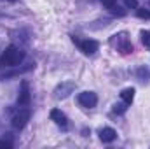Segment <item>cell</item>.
Returning <instances> with one entry per match:
<instances>
[{"mask_svg": "<svg viewBox=\"0 0 150 149\" xmlns=\"http://www.w3.org/2000/svg\"><path fill=\"white\" fill-rule=\"evenodd\" d=\"M23 60H25V51L18 46H9V47H5V51L0 56V69L18 67Z\"/></svg>", "mask_w": 150, "mask_h": 149, "instance_id": "1", "label": "cell"}, {"mask_svg": "<svg viewBox=\"0 0 150 149\" xmlns=\"http://www.w3.org/2000/svg\"><path fill=\"white\" fill-rule=\"evenodd\" d=\"M28 121H30V111H28V109H19V111L12 116L11 125H12V128H16V130H23Z\"/></svg>", "mask_w": 150, "mask_h": 149, "instance_id": "2", "label": "cell"}, {"mask_svg": "<svg viewBox=\"0 0 150 149\" xmlns=\"http://www.w3.org/2000/svg\"><path fill=\"white\" fill-rule=\"evenodd\" d=\"M77 100H79V104H80L82 107L93 109V107H96V104H98V95H96L94 91H82V93H79Z\"/></svg>", "mask_w": 150, "mask_h": 149, "instance_id": "3", "label": "cell"}, {"mask_svg": "<svg viewBox=\"0 0 150 149\" xmlns=\"http://www.w3.org/2000/svg\"><path fill=\"white\" fill-rule=\"evenodd\" d=\"M74 90H75L74 81H65V82H61V84L56 86L54 97L56 98H67V97H70V93H74Z\"/></svg>", "mask_w": 150, "mask_h": 149, "instance_id": "4", "label": "cell"}, {"mask_svg": "<svg viewBox=\"0 0 150 149\" xmlns=\"http://www.w3.org/2000/svg\"><path fill=\"white\" fill-rule=\"evenodd\" d=\"M74 40L77 42V46L80 47V51L84 53V54H94L96 51H98V47H100V44L96 42V40H93V39H86V40H77L74 37Z\"/></svg>", "mask_w": 150, "mask_h": 149, "instance_id": "5", "label": "cell"}, {"mask_svg": "<svg viewBox=\"0 0 150 149\" xmlns=\"http://www.w3.org/2000/svg\"><path fill=\"white\" fill-rule=\"evenodd\" d=\"M30 98H32V95H30V86H28L26 81H23V82H21L19 95H18V105H19V107L28 105V104H30Z\"/></svg>", "mask_w": 150, "mask_h": 149, "instance_id": "6", "label": "cell"}, {"mask_svg": "<svg viewBox=\"0 0 150 149\" xmlns=\"http://www.w3.org/2000/svg\"><path fill=\"white\" fill-rule=\"evenodd\" d=\"M51 119L56 125H59V126H67L68 125V117L65 116V112H61L59 109H52L51 111Z\"/></svg>", "mask_w": 150, "mask_h": 149, "instance_id": "7", "label": "cell"}, {"mask_svg": "<svg viewBox=\"0 0 150 149\" xmlns=\"http://www.w3.org/2000/svg\"><path fill=\"white\" fill-rule=\"evenodd\" d=\"M100 139L103 140V142H107V144H110V142H113L115 139H117V132L113 130V128H101L100 130Z\"/></svg>", "mask_w": 150, "mask_h": 149, "instance_id": "8", "label": "cell"}, {"mask_svg": "<svg viewBox=\"0 0 150 149\" xmlns=\"http://www.w3.org/2000/svg\"><path fill=\"white\" fill-rule=\"evenodd\" d=\"M120 98H122L127 105H131L133 100H134V88H126V90H122V91H120Z\"/></svg>", "mask_w": 150, "mask_h": 149, "instance_id": "9", "label": "cell"}, {"mask_svg": "<svg viewBox=\"0 0 150 149\" xmlns=\"http://www.w3.org/2000/svg\"><path fill=\"white\" fill-rule=\"evenodd\" d=\"M142 42H143L147 47H150V30H143V32H142Z\"/></svg>", "mask_w": 150, "mask_h": 149, "instance_id": "10", "label": "cell"}, {"mask_svg": "<svg viewBox=\"0 0 150 149\" xmlns=\"http://www.w3.org/2000/svg\"><path fill=\"white\" fill-rule=\"evenodd\" d=\"M136 14H138V18H142V19H150V11L149 9H138Z\"/></svg>", "mask_w": 150, "mask_h": 149, "instance_id": "11", "label": "cell"}, {"mask_svg": "<svg viewBox=\"0 0 150 149\" xmlns=\"http://www.w3.org/2000/svg\"><path fill=\"white\" fill-rule=\"evenodd\" d=\"M127 109V104L124 102V104H115L113 105V112H117V114H122V112H126Z\"/></svg>", "mask_w": 150, "mask_h": 149, "instance_id": "12", "label": "cell"}, {"mask_svg": "<svg viewBox=\"0 0 150 149\" xmlns=\"http://www.w3.org/2000/svg\"><path fill=\"white\" fill-rule=\"evenodd\" d=\"M147 75H149V72H147L145 67H140V69H138V77H140V81H147Z\"/></svg>", "mask_w": 150, "mask_h": 149, "instance_id": "13", "label": "cell"}, {"mask_svg": "<svg viewBox=\"0 0 150 149\" xmlns=\"http://www.w3.org/2000/svg\"><path fill=\"white\" fill-rule=\"evenodd\" d=\"M124 4L129 9H138V0H124Z\"/></svg>", "mask_w": 150, "mask_h": 149, "instance_id": "14", "label": "cell"}, {"mask_svg": "<svg viewBox=\"0 0 150 149\" xmlns=\"http://www.w3.org/2000/svg\"><path fill=\"white\" fill-rule=\"evenodd\" d=\"M101 4H103L107 9H112V7L117 5V0H101Z\"/></svg>", "mask_w": 150, "mask_h": 149, "instance_id": "15", "label": "cell"}, {"mask_svg": "<svg viewBox=\"0 0 150 149\" xmlns=\"http://www.w3.org/2000/svg\"><path fill=\"white\" fill-rule=\"evenodd\" d=\"M0 148L11 149V148H12V142H9V140H0Z\"/></svg>", "mask_w": 150, "mask_h": 149, "instance_id": "16", "label": "cell"}, {"mask_svg": "<svg viewBox=\"0 0 150 149\" xmlns=\"http://www.w3.org/2000/svg\"><path fill=\"white\" fill-rule=\"evenodd\" d=\"M9 2H18V0H9Z\"/></svg>", "mask_w": 150, "mask_h": 149, "instance_id": "17", "label": "cell"}]
</instances>
